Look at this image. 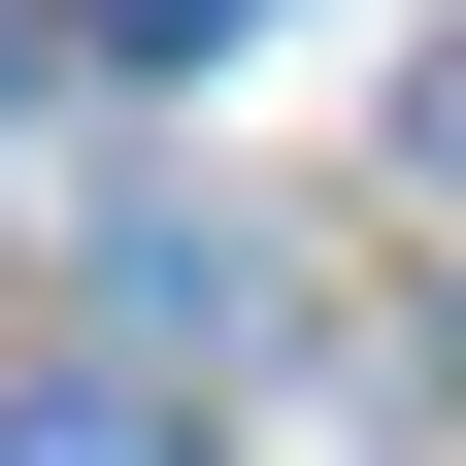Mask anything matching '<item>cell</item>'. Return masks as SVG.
<instances>
[{"mask_svg":"<svg viewBox=\"0 0 466 466\" xmlns=\"http://www.w3.org/2000/svg\"><path fill=\"white\" fill-rule=\"evenodd\" d=\"M100 34H134V67H233V34H267V0H100Z\"/></svg>","mask_w":466,"mask_h":466,"instance_id":"2","label":"cell"},{"mask_svg":"<svg viewBox=\"0 0 466 466\" xmlns=\"http://www.w3.org/2000/svg\"><path fill=\"white\" fill-rule=\"evenodd\" d=\"M0 466H167V400H134V367H34V400H0Z\"/></svg>","mask_w":466,"mask_h":466,"instance_id":"1","label":"cell"}]
</instances>
